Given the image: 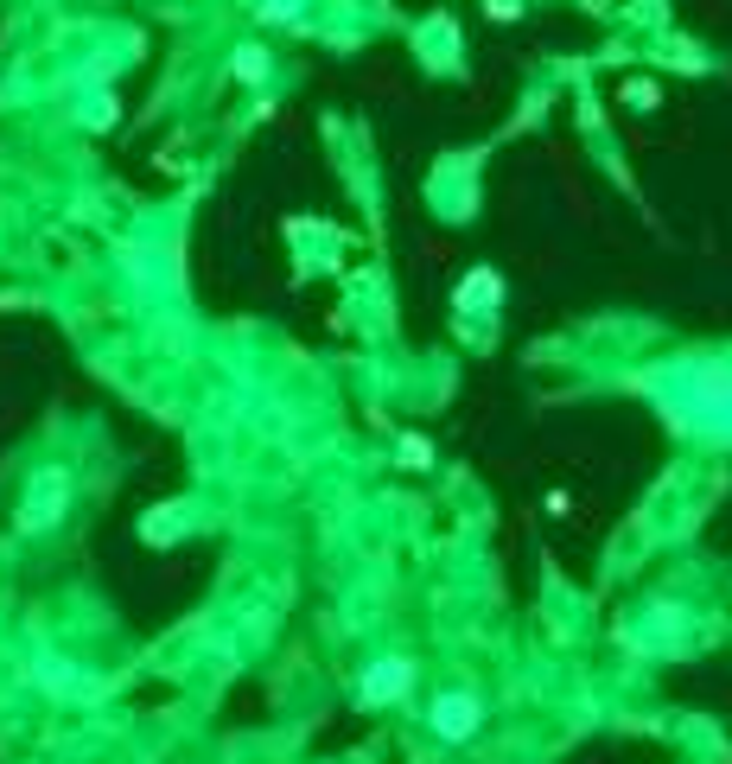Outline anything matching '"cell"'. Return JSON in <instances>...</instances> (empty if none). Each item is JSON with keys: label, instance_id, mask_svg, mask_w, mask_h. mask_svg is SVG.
Masks as SVG:
<instances>
[{"label": "cell", "instance_id": "7a4b0ae2", "mask_svg": "<svg viewBox=\"0 0 732 764\" xmlns=\"http://www.w3.org/2000/svg\"><path fill=\"white\" fill-rule=\"evenodd\" d=\"M395 688H408V663H376L370 675H363V701H370V707L389 701Z\"/></svg>", "mask_w": 732, "mask_h": 764}, {"label": "cell", "instance_id": "6da1fadb", "mask_svg": "<svg viewBox=\"0 0 732 764\" xmlns=\"http://www.w3.org/2000/svg\"><path fill=\"white\" fill-rule=\"evenodd\" d=\"M433 726H440L446 739H465V733H472V726H478V701H465V694H459V701H452V694H446V701L433 707Z\"/></svg>", "mask_w": 732, "mask_h": 764}]
</instances>
